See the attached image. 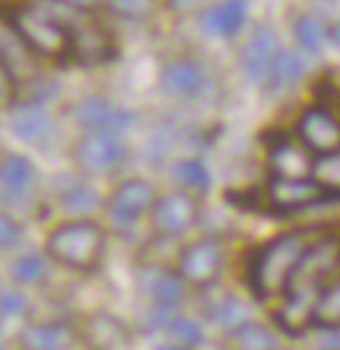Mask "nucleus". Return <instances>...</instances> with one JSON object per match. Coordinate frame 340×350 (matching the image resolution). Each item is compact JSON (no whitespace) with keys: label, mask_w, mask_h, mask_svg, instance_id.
Wrapping results in <instances>:
<instances>
[{"label":"nucleus","mask_w":340,"mask_h":350,"mask_svg":"<svg viewBox=\"0 0 340 350\" xmlns=\"http://www.w3.org/2000/svg\"><path fill=\"white\" fill-rule=\"evenodd\" d=\"M314 243L309 230H293L272 238L267 246H262L252 259L249 280L259 298H278L285 293L288 282L296 272L301 256Z\"/></svg>","instance_id":"nucleus-1"},{"label":"nucleus","mask_w":340,"mask_h":350,"mask_svg":"<svg viewBox=\"0 0 340 350\" xmlns=\"http://www.w3.org/2000/svg\"><path fill=\"white\" fill-rule=\"evenodd\" d=\"M107 235L105 230L92 222V219H71L58 225L50 238H47V256L58 264L76 269V272H89L94 269L105 254Z\"/></svg>","instance_id":"nucleus-2"},{"label":"nucleus","mask_w":340,"mask_h":350,"mask_svg":"<svg viewBox=\"0 0 340 350\" xmlns=\"http://www.w3.org/2000/svg\"><path fill=\"white\" fill-rule=\"evenodd\" d=\"M14 27L24 44L29 47L34 55H44V58H66L71 53V34L68 27H63L53 16L40 11L37 5L31 8H21L11 14Z\"/></svg>","instance_id":"nucleus-3"},{"label":"nucleus","mask_w":340,"mask_h":350,"mask_svg":"<svg viewBox=\"0 0 340 350\" xmlns=\"http://www.w3.org/2000/svg\"><path fill=\"white\" fill-rule=\"evenodd\" d=\"M74 157L87 173H110L129 157V146L120 131H87L74 146Z\"/></svg>","instance_id":"nucleus-4"},{"label":"nucleus","mask_w":340,"mask_h":350,"mask_svg":"<svg viewBox=\"0 0 340 350\" xmlns=\"http://www.w3.org/2000/svg\"><path fill=\"white\" fill-rule=\"evenodd\" d=\"M327 193L325 186L317 180V178H278L272 175L270 186L265 191L267 209L275 212V215H285V212H298V209H306V206L322 204Z\"/></svg>","instance_id":"nucleus-5"},{"label":"nucleus","mask_w":340,"mask_h":350,"mask_svg":"<svg viewBox=\"0 0 340 350\" xmlns=\"http://www.w3.org/2000/svg\"><path fill=\"white\" fill-rule=\"evenodd\" d=\"M222 269V243L218 238H202L194 241L181 251L178 259V275L183 282L196 285V288H207L220 278Z\"/></svg>","instance_id":"nucleus-6"},{"label":"nucleus","mask_w":340,"mask_h":350,"mask_svg":"<svg viewBox=\"0 0 340 350\" xmlns=\"http://www.w3.org/2000/svg\"><path fill=\"white\" fill-rule=\"evenodd\" d=\"M152 228L165 238H176L192 230L199 219V202L186 191L157 196L152 204Z\"/></svg>","instance_id":"nucleus-7"},{"label":"nucleus","mask_w":340,"mask_h":350,"mask_svg":"<svg viewBox=\"0 0 340 350\" xmlns=\"http://www.w3.org/2000/svg\"><path fill=\"white\" fill-rule=\"evenodd\" d=\"M298 142L309 149L314 157H322L340 149V118L330 113L325 105H317L304 110L298 118Z\"/></svg>","instance_id":"nucleus-8"},{"label":"nucleus","mask_w":340,"mask_h":350,"mask_svg":"<svg viewBox=\"0 0 340 350\" xmlns=\"http://www.w3.org/2000/svg\"><path fill=\"white\" fill-rule=\"evenodd\" d=\"M155 199H157V193L149 180L131 178V180H123L118 189L113 191V196L107 202V215L118 228H131L139 222L142 215H147L152 209Z\"/></svg>","instance_id":"nucleus-9"},{"label":"nucleus","mask_w":340,"mask_h":350,"mask_svg":"<svg viewBox=\"0 0 340 350\" xmlns=\"http://www.w3.org/2000/svg\"><path fill=\"white\" fill-rule=\"evenodd\" d=\"M74 118L84 131H126L136 120L131 110L118 107L105 97H81L74 105Z\"/></svg>","instance_id":"nucleus-10"},{"label":"nucleus","mask_w":340,"mask_h":350,"mask_svg":"<svg viewBox=\"0 0 340 350\" xmlns=\"http://www.w3.org/2000/svg\"><path fill=\"white\" fill-rule=\"evenodd\" d=\"M160 89L178 100H194L207 89V71L196 60H173L160 73Z\"/></svg>","instance_id":"nucleus-11"},{"label":"nucleus","mask_w":340,"mask_h":350,"mask_svg":"<svg viewBox=\"0 0 340 350\" xmlns=\"http://www.w3.org/2000/svg\"><path fill=\"white\" fill-rule=\"evenodd\" d=\"M280 53V42H278V34L262 27L249 37V42L244 44L241 50V71L246 73V79L254 84H265L267 73L272 68V60Z\"/></svg>","instance_id":"nucleus-12"},{"label":"nucleus","mask_w":340,"mask_h":350,"mask_svg":"<svg viewBox=\"0 0 340 350\" xmlns=\"http://www.w3.org/2000/svg\"><path fill=\"white\" fill-rule=\"evenodd\" d=\"M249 18V0H220L199 16V27L209 37L231 40L244 29Z\"/></svg>","instance_id":"nucleus-13"},{"label":"nucleus","mask_w":340,"mask_h":350,"mask_svg":"<svg viewBox=\"0 0 340 350\" xmlns=\"http://www.w3.org/2000/svg\"><path fill=\"white\" fill-rule=\"evenodd\" d=\"M314 160L311 152L301 142H291V139H278L270 146V170L278 178H306L311 175Z\"/></svg>","instance_id":"nucleus-14"},{"label":"nucleus","mask_w":340,"mask_h":350,"mask_svg":"<svg viewBox=\"0 0 340 350\" xmlns=\"http://www.w3.org/2000/svg\"><path fill=\"white\" fill-rule=\"evenodd\" d=\"M68 34H71V53L68 55H74L84 66L103 63L113 55V42H110L107 31L94 27V24H74Z\"/></svg>","instance_id":"nucleus-15"},{"label":"nucleus","mask_w":340,"mask_h":350,"mask_svg":"<svg viewBox=\"0 0 340 350\" xmlns=\"http://www.w3.org/2000/svg\"><path fill=\"white\" fill-rule=\"evenodd\" d=\"M53 129V120L42 110V105H21L11 118V131L16 139L27 142V144H37Z\"/></svg>","instance_id":"nucleus-16"},{"label":"nucleus","mask_w":340,"mask_h":350,"mask_svg":"<svg viewBox=\"0 0 340 350\" xmlns=\"http://www.w3.org/2000/svg\"><path fill=\"white\" fill-rule=\"evenodd\" d=\"M147 291L152 306L176 311L178 304L183 301V278L178 272H168V269H149Z\"/></svg>","instance_id":"nucleus-17"},{"label":"nucleus","mask_w":340,"mask_h":350,"mask_svg":"<svg viewBox=\"0 0 340 350\" xmlns=\"http://www.w3.org/2000/svg\"><path fill=\"white\" fill-rule=\"evenodd\" d=\"M306 76V60L298 50H283L272 60V68L267 73L265 87L270 92H280L285 87H293L296 81H301Z\"/></svg>","instance_id":"nucleus-18"},{"label":"nucleus","mask_w":340,"mask_h":350,"mask_svg":"<svg viewBox=\"0 0 340 350\" xmlns=\"http://www.w3.org/2000/svg\"><path fill=\"white\" fill-rule=\"evenodd\" d=\"M31 183H34V165L27 157L8 154L0 160V186L11 199L24 196L31 189Z\"/></svg>","instance_id":"nucleus-19"},{"label":"nucleus","mask_w":340,"mask_h":350,"mask_svg":"<svg viewBox=\"0 0 340 350\" xmlns=\"http://www.w3.org/2000/svg\"><path fill=\"white\" fill-rule=\"evenodd\" d=\"M87 340L94 348H120L129 342V329L113 317H92L87 321Z\"/></svg>","instance_id":"nucleus-20"},{"label":"nucleus","mask_w":340,"mask_h":350,"mask_svg":"<svg viewBox=\"0 0 340 350\" xmlns=\"http://www.w3.org/2000/svg\"><path fill=\"white\" fill-rule=\"evenodd\" d=\"M29 58V47L18 37L11 16L0 14V63H5L11 71H18Z\"/></svg>","instance_id":"nucleus-21"},{"label":"nucleus","mask_w":340,"mask_h":350,"mask_svg":"<svg viewBox=\"0 0 340 350\" xmlns=\"http://www.w3.org/2000/svg\"><path fill=\"white\" fill-rule=\"evenodd\" d=\"M21 342H24V348L31 350H58L68 342V332L63 324H55V321L27 324L21 329Z\"/></svg>","instance_id":"nucleus-22"},{"label":"nucleus","mask_w":340,"mask_h":350,"mask_svg":"<svg viewBox=\"0 0 340 350\" xmlns=\"http://www.w3.org/2000/svg\"><path fill=\"white\" fill-rule=\"evenodd\" d=\"M293 34H296V42L304 53L311 55H319L325 50L327 40H330V27L319 16H298L296 24H293Z\"/></svg>","instance_id":"nucleus-23"},{"label":"nucleus","mask_w":340,"mask_h":350,"mask_svg":"<svg viewBox=\"0 0 340 350\" xmlns=\"http://www.w3.org/2000/svg\"><path fill=\"white\" fill-rule=\"evenodd\" d=\"M231 335V342L236 348H246V350H275L278 348V337L267 329L265 324L259 321H244L238 324L236 329L228 332Z\"/></svg>","instance_id":"nucleus-24"},{"label":"nucleus","mask_w":340,"mask_h":350,"mask_svg":"<svg viewBox=\"0 0 340 350\" xmlns=\"http://www.w3.org/2000/svg\"><path fill=\"white\" fill-rule=\"evenodd\" d=\"M314 324H340V272L322 285L314 306Z\"/></svg>","instance_id":"nucleus-25"},{"label":"nucleus","mask_w":340,"mask_h":350,"mask_svg":"<svg viewBox=\"0 0 340 350\" xmlns=\"http://www.w3.org/2000/svg\"><path fill=\"white\" fill-rule=\"evenodd\" d=\"M209 321L215 324V327H220L225 332H231V329H236L238 324H244V321L249 319V311L246 306L233 298V295H222L220 301H215L207 311Z\"/></svg>","instance_id":"nucleus-26"},{"label":"nucleus","mask_w":340,"mask_h":350,"mask_svg":"<svg viewBox=\"0 0 340 350\" xmlns=\"http://www.w3.org/2000/svg\"><path fill=\"white\" fill-rule=\"evenodd\" d=\"M176 180L189 191H207L209 189V170L207 165L196 157H186L173 165Z\"/></svg>","instance_id":"nucleus-27"},{"label":"nucleus","mask_w":340,"mask_h":350,"mask_svg":"<svg viewBox=\"0 0 340 350\" xmlns=\"http://www.w3.org/2000/svg\"><path fill=\"white\" fill-rule=\"evenodd\" d=\"M311 175L325 186V191L332 196H340V149L330 152V154H322L314 160V167H311Z\"/></svg>","instance_id":"nucleus-28"},{"label":"nucleus","mask_w":340,"mask_h":350,"mask_svg":"<svg viewBox=\"0 0 340 350\" xmlns=\"http://www.w3.org/2000/svg\"><path fill=\"white\" fill-rule=\"evenodd\" d=\"M11 275L21 285H34L47 275V262L42 254H24L11 264Z\"/></svg>","instance_id":"nucleus-29"},{"label":"nucleus","mask_w":340,"mask_h":350,"mask_svg":"<svg viewBox=\"0 0 340 350\" xmlns=\"http://www.w3.org/2000/svg\"><path fill=\"white\" fill-rule=\"evenodd\" d=\"M168 332L181 348H199L205 342V329L199 327V321L186 319V317H173L168 324Z\"/></svg>","instance_id":"nucleus-30"},{"label":"nucleus","mask_w":340,"mask_h":350,"mask_svg":"<svg viewBox=\"0 0 340 350\" xmlns=\"http://www.w3.org/2000/svg\"><path fill=\"white\" fill-rule=\"evenodd\" d=\"M97 204H100L97 191L92 189V186H87V183H76V186H71V189L63 193V206L68 212H74V215H87Z\"/></svg>","instance_id":"nucleus-31"},{"label":"nucleus","mask_w":340,"mask_h":350,"mask_svg":"<svg viewBox=\"0 0 340 350\" xmlns=\"http://www.w3.org/2000/svg\"><path fill=\"white\" fill-rule=\"evenodd\" d=\"M110 14L129 18V21H142L155 11V0H105Z\"/></svg>","instance_id":"nucleus-32"},{"label":"nucleus","mask_w":340,"mask_h":350,"mask_svg":"<svg viewBox=\"0 0 340 350\" xmlns=\"http://www.w3.org/2000/svg\"><path fill=\"white\" fill-rule=\"evenodd\" d=\"M29 308V301L14 288H0V317L14 319V317H24Z\"/></svg>","instance_id":"nucleus-33"},{"label":"nucleus","mask_w":340,"mask_h":350,"mask_svg":"<svg viewBox=\"0 0 340 350\" xmlns=\"http://www.w3.org/2000/svg\"><path fill=\"white\" fill-rule=\"evenodd\" d=\"M21 238H24V228L14 217L0 212V251H8V248L18 246Z\"/></svg>","instance_id":"nucleus-34"},{"label":"nucleus","mask_w":340,"mask_h":350,"mask_svg":"<svg viewBox=\"0 0 340 350\" xmlns=\"http://www.w3.org/2000/svg\"><path fill=\"white\" fill-rule=\"evenodd\" d=\"M317 327V345L319 348L340 350V324H314Z\"/></svg>","instance_id":"nucleus-35"},{"label":"nucleus","mask_w":340,"mask_h":350,"mask_svg":"<svg viewBox=\"0 0 340 350\" xmlns=\"http://www.w3.org/2000/svg\"><path fill=\"white\" fill-rule=\"evenodd\" d=\"M11 97H14V71L5 63H0V103Z\"/></svg>","instance_id":"nucleus-36"},{"label":"nucleus","mask_w":340,"mask_h":350,"mask_svg":"<svg viewBox=\"0 0 340 350\" xmlns=\"http://www.w3.org/2000/svg\"><path fill=\"white\" fill-rule=\"evenodd\" d=\"M66 3H71V5L81 8V11H92V8H100V5H105V0H66Z\"/></svg>","instance_id":"nucleus-37"},{"label":"nucleus","mask_w":340,"mask_h":350,"mask_svg":"<svg viewBox=\"0 0 340 350\" xmlns=\"http://www.w3.org/2000/svg\"><path fill=\"white\" fill-rule=\"evenodd\" d=\"M196 0H168V5L170 8H176V11H186V8H192Z\"/></svg>","instance_id":"nucleus-38"},{"label":"nucleus","mask_w":340,"mask_h":350,"mask_svg":"<svg viewBox=\"0 0 340 350\" xmlns=\"http://www.w3.org/2000/svg\"><path fill=\"white\" fill-rule=\"evenodd\" d=\"M330 42L340 47V21H335V24L330 27Z\"/></svg>","instance_id":"nucleus-39"}]
</instances>
